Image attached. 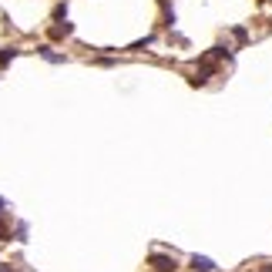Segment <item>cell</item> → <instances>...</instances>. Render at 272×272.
I'll list each match as a JSON object with an SVG mask.
<instances>
[{
  "label": "cell",
  "instance_id": "obj_2",
  "mask_svg": "<svg viewBox=\"0 0 272 272\" xmlns=\"http://www.w3.org/2000/svg\"><path fill=\"white\" fill-rule=\"evenodd\" d=\"M192 269L195 272H212L215 262H212V259H205V255H192Z\"/></svg>",
  "mask_w": 272,
  "mask_h": 272
},
{
  "label": "cell",
  "instance_id": "obj_4",
  "mask_svg": "<svg viewBox=\"0 0 272 272\" xmlns=\"http://www.w3.org/2000/svg\"><path fill=\"white\" fill-rule=\"evenodd\" d=\"M71 30H74L71 24H64V27H51V37H67Z\"/></svg>",
  "mask_w": 272,
  "mask_h": 272
},
{
  "label": "cell",
  "instance_id": "obj_6",
  "mask_svg": "<svg viewBox=\"0 0 272 272\" xmlns=\"http://www.w3.org/2000/svg\"><path fill=\"white\" fill-rule=\"evenodd\" d=\"M0 239H7V232H3V229H0Z\"/></svg>",
  "mask_w": 272,
  "mask_h": 272
},
{
  "label": "cell",
  "instance_id": "obj_5",
  "mask_svg": "<svg viewBox=\"0 0 272 272\" xmlns=\"http://www.w3.org/2000/svg\"><path fill=\"white\" fill-rule=\"evenodd\" d=\"M40 58H47V60H54V64H58V60H60V54H54L51 47H40Z\"/></svg>",
  "mask_w": 272,
  "mask_h": 272
},
{
  "label": "cell",
  "instance_id": "obj_7",
  "mask_svg": "<svg viewBox=\"0 0 272 272\" xmlns=\"http://www.w3.org/2000/svg\"><path fill=\"white\" fill-rule=\"evenodd\" d=\"M0 272H10V269H7V266H0Z\"/></svg>",
  "mask_w": 272,
  "mask_h": 272
},
{
  "label": "cell",
  "instance_id": "obj_1",
  "mask_svg": "<svg viewBox=\"0 0 272 272\" xmlns=\"http://www.w3.org/2000/svg\"><path fill=\"white\" fill-rule=\"evenodd\" d=\"M151 266H155L158 272H175V269H178L172 255H151Z\"/></svg>",
  "mask_w": 272,
  "mask_h": 272
},
{
  "label": "cell",
  "instance_id": "obj_3",
  "mask_svg": "<svg viewBox=\"0 0 272 272\" xmlns=\"http://www.w3.org/2000/svg\"><path fill=\"white\" fill-rule=\"evenodd\" d=\"M14 58H17V47H3V51H0V67H7Z\"/></svg>",
  "mask_w": 272,
  "mask_h": 272
}]
</instances>
